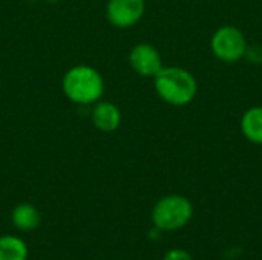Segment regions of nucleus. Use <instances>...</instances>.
I'll use <instances>...</instances> for the list:
<instances>
[{
	"instance_id": "obj_1",
	"label": "nucleus",
	"mask_w": 262,
	"mask_h": 260,
	"mask_svg": "<svg viewBox=\"0 0 262 260\" xmlns=\"http://www.w3.org/2000/svg\"><path fill=\"white\" fill-rule=\"evenodd\" d=\"M157 95L170 106H187L198 92V83L193 74L178 66H163L154 77Z\"/></svg>"
},
{
	"instance_id": "obj_2",
	"label": "nucleus",
	"mask_w": 262,
	"mask_h": 260,
	"mask_svg": "<svg viewBox=\"0 0 262 260\" xmlns=\"http://www.w3.org/2000/svg\"><path fill=\"white\" fill-rule=\"evenodd\" d=\"M61 90L71 103L91 106L101 100L104 93V80L95 67L77 64L63 75Z\"/></svg>"
},
{
	"instance_id": "obj_3",
	"label": "nucleus",
	"mask_w": 262,
	"mask_h": 260,
	"mask_svg": "<svg viewBox=\"0 0 262 260\" xmlns=\"http://www.w3.org/2000/svg\"><path fill=\"white\" fill-rule=\"evenodd\" d=\"M192 216L193 205L181 195H167L152 208V222L160 231H177L186 227Z\"/></svg>"
},
{
	"instance_id": "obj_4",
	"label": "nucleus",
	"mask_w": 262,
	"mask_h": 260,
	"mask_svg": "<svg viewBox=\"0 0 262 260\" xmlns=\"http://www.w3.org/2000/svg\"><path fill=\"white\" fill-rule=\"evenodd\" d=\"M210 49L213 55L224 63H236L247 52V40L243 31L233 25L220 26L212 38Z\"/></svg>"
},
{
	"instance_id": "obj_5",
	"label": "nucleus",
	"mask_w": 262,
	"mask_h": 260,
	"mask_svg": "<svg viewBox=\"0 0 262 260\" xmlns=\"http://www.w3.org/2000/svg\"><path fill=\"white\" fill-rule=\"evenodd\" d=\"M146 0H107L106 18L117 29L135 26L144 15Z\"/></svg>"
},
{
	"instance_id": "obj_6",
	"label": "nucleus",
	"mask_w": 262,
	"mask_h": 260,
	"mask_svg": "<svg viewBox=\"0 0 262 260\" xmlns=\"http://www.w3.org/2000/svg\"><path fill=\"white\" fill-rule=\"evenodd\" d=\"M129 64L140 77L154 78L163 67V58L154 44L138 43L129 52Z\"/></svg>"
},
{
	"instance_id": "obj_7",
	"label": "nucleus",
	"mask_w": 262,
	"mask_h": 260,
	"mask_svg": "<svg viewBox=\"0 0 262 260\" xmlns=\"http://www.w3.org/2000/svg\"><path fill=\"white\" fill-rule=\"evenodd\" d=\"M91 120L95 129L104 133L115 132L121 126V110L117 104L111 101H97L92 104Z\"/></svg>"
},
{
	"instance_id": "obj_8",
	"label": "nucleus",
	"mask_w": 262,
	"mask_h": 260,
	"mask_svg": "<svg viewBox=\"0 0 262 260\" xmlns=\"http://www.w3.org/2000/svg\"><path fill=\"white\" fill-rule=\"evenodd\" d=\"M11 222L12 225L20 231H34L41 224V215L38 208L29 202H21L12 208L11 213Z\"/></svg>"
},
{
	"instance_id": "obj_9",
	"label": "nucleus",
	"mask_w": 262,
	"mask_h": 260,
	"mask_svg": "<svg viewBox=\"0 0 262 260\" xmlns=\"http://www.w3.org/2000/svg\"><path fill=\"white\" fill-rule=\"evenodd\" d=\"M239 126L247 141L262 146V106L247 109L241 118Z\"/></svg>"
},
{
	"instance_id": "obj_10",
	"label": "nucleus",
	"mask_w": 262,
	"mask_h": 260,
	"mask_svg": "<svg viewBox=\"0 0 262 260\" xmlns=\"http://www.w3.org/2000/svg\"><path fill=\"white\" fill-rule=\"evenodd\" d=\"M26 242L14 234L0 236V260H28Z\"/></svg>"
},
{
	"instance_id": "obj_11",
	"label": "nucleus",
	"mask_w": 262,
	"mask_h": 260,
	"mask_svg": "<svg viewBox=\"0 0 262 260\" xmlns=\"http://www.w3.org/2000/svg\"><path fill=\"white\" fill-rule=\"evenodd\" d=\"M163 260H193V259H192V256H190L186 250H183V248H172V250H169V251L164 254Z\"/></svg>"
},
{
	"instance_id": "obj_12",
	"label": "nucleus",
	"mask_w": 262,
	"mask_h": 260,
	"mask_svg": "<svg viewBox=\"0 0 262 260\" xmlns=\"http://www.w3.org/2000/svg\"><path fill=\"white\" fill-rule=\"evenodd\" d=\"M28 2H37V0H28Z\"/></svg>"
}]
</instances>
